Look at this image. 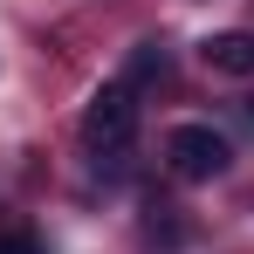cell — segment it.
I'll return each mask as SVG.
<instances>
[{"label":"cell","instance_id":"obj_1","mask_svg":"<svg viewBox=\"0 0 254 254\" xmlns=\"http://www.w3.org/2000/svg\"><path fill=\"white\" fill-rule=\"evenodd\" d=\"M130 130H137V89L130 83H103L89 96V110H83V137L96 151H124Z\"/></svg>","mask_w":254,"mask_h":254},{"label":"cell","instance_id":"obj_2","mask_svg":"<svg viewBox=\"0 0 254 254\" xmlns=\"http://www.w3.org/2000/svg\"><path fill=\"white\" fill-rule=\"evenodd\" d=\"M165 158H172L179 179H220L234 151H227V137H220L213 124H179V130L165 137Z\"/></svg>","mask_w":254,"mask_h":254},{"label":"cell","instance_id":"obj_3","mask_svg":"<svg viewBox=\"0 0 254 254\" xmlns=\"http://www.w3.org/2000/svg\"><path fill=\"white\" fill-rule=\"evenodd\" d=\"M199 55H206V69H220V76H254V35H241V28L206 35Z\"/></svg>","mask_w":254,"mask_h":254},{"label":"cell","instance_id":"obj_4","mask_svg":"<svg viewBox=\"0 0 254 254\" xmlns=\"http://www.w3.org/2000/svg\"><path fill=\"white\" fill-rule=\"evenodd\" d=\"M144 76H165V55H158V42H144L137 55H130V83H144Z\"/></svg>","mask_w":254,"mask_h":254},{"label":"cell","instance_id":"obj_5","mask_svg":"<svg viewBox=\"0 0 254 254\" xmlns=\"http://www.w3.org/2000/svg\"><path fill=\"white\" fill-rule=\"evenodd\" d=\"M0 254H42V248H35V234H0Z\"/></svg>","mask_w":254,"mask_h":254}]
</instances>
